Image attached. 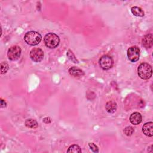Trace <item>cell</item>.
Segmentation results:
<instances>
[{
	"label": "cell",
	"mask_w": 153,
	"mask_h": 153,
	"mask_svg": "<svg viewBox=\"0 0 153 153\" xmlns=\"http://www.w3.org/2000/svg\"><path fill=\"white\" fill-rule=\"evenodd\" d=\"M41 35L36 31H29L27 32L25 36V41L29 45H36L38 44L41 41Z\"/></svg>",
	"instance_id": "1"
},
{
	"label": "cell",
	"mask_w": 153,
	"mask_h": 153,
	"mask_svg": "<svg viewBox=\"0 0 153 153\" xmlns=\"http://www.w3.org/2000/svg\"><path fill=\"white\" fill-rule=\"evenodd\" d=\"M138 75L143 79H148L152 76V70L150 65L146 63H141L137 69Z\"/></svg>",
	"instance_id": "2"
},
{
	"label": "cell",
	"mask_w": 153,
	"mask_h": 153,
	"mask_svg": "<svg viewBox=\"0 0 153 153\" xmlns=\"http://www.w3.org/2000/svg\"><path fill=\"white\" fill-rule=\"evenodd\" d=\"M44 41L45 45L50 48H54L60 42L59 37L54 33H48L44 36Z\"/></svg>",
	"instance_id": "3"
},
{
	"label": "cell",
	"mask_w": 153,
	"mask_h": 153,
	"mask_svg": "<svg viewBox=\"0 0 153 153\" xmlns=\"http://www.w3.org/2000/svg\"><path fill=\"white\" fill-rule=\"evenodd\" d=\"M99 65L103 70H108L111 68L114 64L112 58L108 55H104L99 59Z\"/></svg>",
	"instance_id": "4"
},
{
	"label": "cell",
	"mask_w": 153,
	"mask_h": 153,
	"mask_svg": "<svg viewBox=\"0 0 153 153\" xmlns=\"http://www.w3.org/2000/svg\"><path fill=\"white\" fill-rule=\"evenodd\" d=\"M140 50L136 46L130 47L127 50V57L128 60L131 62H136L139 59Z\"/></svg>",
	"instance_id": "5"
},
{
	"label": "cell",
	"mask_w": 153,
	"mask_h": 153,
	"mask_svg": "<svg viewBox=\"0 0 153 153\" xmlns=\"http://www.w3.org/2000/svg\"><path fill=\"white\" fill-rule=\"evenodd\" d=\"M21 54V48L19 46L15 45L10 47L7 53V56L10 60H17Z\"/></svg>",
	"instance_id": "6"
},
{
	"label": "cell",
	"mask_w": 153,
	"mask_h": 153,
	"mask_svg": "<svg viewBox=\"0 0 153 153\" xmlns=\"http://www.w3.org/2000/svg\"><path fill=\"white\" fill-rule=\"evenodd\" d=\"M30 59L35 62H41L44 57V52L39 48H33L30 52Z\"/></svg>",
	"instance_id": "7"
},
{
	"label": "cell",
	"mask_w": 153,
	"mask_h": 153,
	"mask_svg": "<svg viewBox=\"0 0 153 153\" xmlns=\"http://www.w3.org/2000/svg\"><path fill=\"white\" fill-rule=\"evenodd\" d=\"M142 131L147 136L151 137L153 135V123L152 122L146 123L142 127Z\"/></svg>",
	"instance_id": "8"
},
{
	"label": "cell",
	"mask_w": 153,
	"mask_h": 153,
	"mask_svg": "<svg viewBox=\"0 0 153 153\" xmlns=\"http://www.w3.org/2000/svg\"><path fill=\"white\" fill-rule=\"evenodd\" d=\"M142 42L145 48H151L152 46V35L151 33L146 35L143 38Z\"/></svg>",
	"instance_id": "9"
},
{
	"label": "cell",
	"mask_w": 153,
	"mask_h": 153,
	"mask_svg": "<svg viewBox=\"0 0 153 153\" xmlns=\"http://www.w3.org/2000/svg\"><path fill=\"white\" fill-rule=\"evenodd\" d=\"M130 121L131 124L137 125L142 121V115L139 112H134L130 117Z\"/></svg>",
	"instance_id": "10"
},
{
	"label": "cell",
	"mask_w": 153,
	"mask_h": 153,
	"mask_svg": "<svg viewBox=\"0 0 153 153\" xmlns=\"http://www.w3.org/2000/svg\"><path fill=\"white\" fill-rule=\"evenodd\" d=\"M69 72L71 75L75 77H79L84 75V72L81 69L76 67H71L69 69Z\"/></svg>",
	"instance_id": "11"
},
{
	"label": "cell",
	"mask_w": 153,
	"mask_h": 153,
	"mask_svg": "<svg viewBox=\"0 0 153 153\" xmlns=\"http://www.w3.org/2000/svg\"><path fill=\"white\" fill-rule=\"evenodd\" d=\"M117 103L114 101H109L105 105L106 110L109 113H114L117 109Z\"/></svg>",
	"instance_id": "12"
},
{
	"label": "cell",
	"mask_w": 153,
	"mask_h": 153,
	"mask_svg": "<svg viewBox=\"0 0 153 153\" xmlns=\"http://www.w3.org/2000/svg\"><path fill=\"white\" fill-rule=\"evenodd\" d=\"M131 11L133 15L137 17H143L144 16V12L141 8L138 7H133L131 8Z\"/></svg>",
	"instance_id": "13"
},
{
	"label": "cell",
	"mask_w": 153,
	"mask_h": 153,
	"mask_svg": "<svg viewBox=\"0 0 153 153\" xmlns=\"http://www.w3.org/2000/svg\"><path fill=\"white\" fill-rule=\"evenodd\" d=\"M25 126L30 128H36L38 127V123L36 120L33 119H27L25 123Z\"/></svg>",
	"instance_id": "14"
},
{
	"label": "cell",
	"mask_w": 153,
	"mask_h": 153,
	"mask_svg": "<svg viewBox=\"0 0 153 153\" xmlns=\"http://www.w3.org/2000/svg\"><path fill=\"white\" fill-rule=\"evenodd\" d=\"M68 152H81V149L80 147L77 145H72L70 146L67 150Z\"/></svg>",
	"instance_id": "15"
},
{
	"label": "cell",
	"mask_w": 153,
	"mask_h": 153,
	"mask_svg": "<svg viewBox=\"0 0 153 153\" xmlns=\"http://www.w3.org/2000/svg\"><path fill=\"white\" fill-rule=\"evenodd\" d=\"M9 68L8 64L6 62H3L1 63V73L2 74L6 73Z\"/></svg>",
	"instance_id": "16"
},
{
	"label": "cell",
	"mask_w": 153,
	"mask_h": 153,
	"mask_svg": "<svg viewBox=\"0 0 153 153\" xmlns=\"http://www.w3.org/2000/svg\"><path fill=\"white\" fill-rule=\"evenodd\" d=\"M67 56L68 57V58L73 62L74 63H78V60H76V59L75 58L74 54L72 53V52L71 50H68V51L67 52Z\"/></svg>",
	"instance_id": "17"
},
{
	"label": "cell",
	"mask_w": 153,
	"mask_h": 153,
	"mask_svg": "<svg viewBox=\"0 0 153 153\" xmlns=\"http://www.w3.org/2000/svg\"><path fill=\"white\" fill-rule=\"evenodd\" d=\"M133 132H134V129L133 127L130 126L126 127L124 130V133L127 136H131L133 133Z\"/></svg>",
	"instance_id": "18"
},
{
	"label": "cell",
	"mask_w": 153,
	"mask_h": 153,
	"mask_svg": "<svg viewBox=\"0 0 153 153\" xmlns=\"http://www.w3.org/2000/svg\"><path fill=\"white\" fill-rule=\"evenodd\" d=\"M88 145H89V147L90 148L91 150L93 152H99L98 147L95 144H94L93 143H90L88 144Z\"/></svg>",
	"instance_id": "19"
},
{
	"label": "cell",
	"mask_w": 153,
	"mask_h": 153,
	"mask_svg": "<svg viewBox=\"0 0 153 153\" xmlns=\"http://www.w3.org/2000/svg\"><path fill=\"white\" fill-rule=\"evenodd\" d=\"M1 108H4L6 106V102L2 99H1Z\"/></svg>",
	"instance_id": "20"
}]
</instances>
